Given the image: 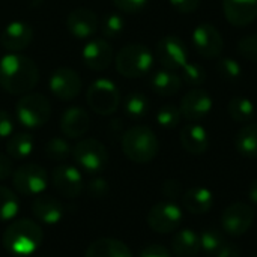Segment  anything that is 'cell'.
I'll return each mask as SVG.
<instances>
[{"label": "cell", "instance_id": "ee69618b", "mask_svg": "<svg viewBox=\"0 0 257 257\" xmlns=\"http://www.w3.org/2000/svg\"><path fill=\"white\" fill-rule=\"evenodd\" d=\"M140 257H173L172 253L163 247V245H149L146 247L142 253H140Z\"/></svg>", "mask_w": 257, "mask_h": 257}, {"label": "cell", "instance_id": "d590c367", "mask_svg": "<svg viewBox=\"0 0 257 257\" xmlns=\"http://www.w3.org/2000/svg\"><path fill=\"white\" fill-rule=\"evenodd\" d=\"M199 238H200V248L203 251L212 254V256L227 242L224 235L218 230H214V229L202 232V235Z\"/></svg>", "mask_w": 257, "mask_h": 257}, {"label": "cell", "instance_id": "83f0119b", "mask_svg": "<svg viewBox=\"0 0 257 257\" xmlns=\"http://www.w3.org/2000/svg\"><path fill=\"white\" fill-rule=\"evenodd\" d=\"M33 137L29 133H17L8 137L6 154L12 160H23L33 152Z\"/></svg>", "mask_w": 257, "mask_h": 257}, {"label": "cell", "instance_id": "836d02e7", "mask_svg": "<svg viewBox=\"0 0 257 257\" xmlns=\"http://www.w3.org/2000/svg\"><path fill=\"white\" fill-rule=\"evenodd\" d=\"M182 119L181 110L176 105H163L158 111H157V123L164 128V130H173L175 126L179 125Z\"/></svg>", "mask_w": 257, "mask_h": 257}, {"label": "cell", "instance_id": "bcb514c9", "mask_svg": "<svg viewBox=\"0 0 257 257\" xmlns=\"http://www.w3.org/2000/svg\"><path fill=\"white\" fill-rule=\"evenodd\" d=\"M214 257H241V250L236 244H232V242H226L215 254Z\"/></svg>", "mask_w": 257, "mask_h": 257}, {"label": "cell", "instance_id": "d6a6232c", "mask_svg": "<svg viewBox=\"0 0 257 257\" xmlns=\"http://www.w3.org/2000/svg\"><path fill=\"white\" fill-rule=\"evenodd\" d=\"M72 154L68 140L60 137H53L45 143V155L53 161H65Z\"/></svg>", "mask_w": 257, "mask_h": 257}, {"label": "cell", "instance_id": "8992f818", "mask_svg": "<svg viewBox=\"0 0 257 257\" xmlns=\"http://www.w3.org/2000/svg\"><path fill=\"white\" fill-rule=\"evenodd\" d=\"M72 157L77 166L89 175L104 172L108 164L107 148L96 139L80 140L72 149Z\"/></svg>", "mask_w": 257, "mask_h": 257}, {"label": "cell", "instance_id": "ba28073f", "mask_svg": "<svg viewBox=\"0 0 257 257\" xmlns=\"http://www.w3.org/2000/svg\"><path fill=\"white\" fill-rule=\"evenodd\" d=\"M12 185L17 193L24 196L41 194L48 185V175L39 164L27 163L20 166L12 173Z\"/></svg>", "mask_w": 257, "mask_h": 257}, {"label": "cell", "instance_id": "60d3db41", "mask_svg": "<svg viewBox=\"0 0 257 257\" xmlns=\"http://www.w3.org/2000/svg\"><path fill=\"white\" fill-rule=\"evenodd\" d=\"M12 133H14V119H12V116L8 111L0 110V139L11 137Z\"/></svg>", "mask_w": 257, "mask_h": 257}, {"label": "cell", "instance_id": "9a60e30c", "mask_svg": "<svg viewBox=\"0 0 257 257\" xmlns=\"http://www.w3.org/2000/svg\"><path fill=\"white\" fill-rule=\"evenodd\" d=\"M51 182L56 191L66 199H74L80 196L84 190V182L80 170L68 164H60L53 170Z\"/></svg>", "mask_w": 257, "mask_h": 257}, {"label": "cell", "instance_id": "cb8c5ba5", "mask_svg": "<svg viewBox=\"0 0 257 257\" xmlns=\"http://www.w3.org/2000/svg\"><path fill=\"white\" fill-rule=\"evenodd\" d=\"M151 89L154 93L160 96H173L176 95L182 87L181 75H178L175 71L169 69H158L151 77Z\"/></svg>", "mask_w": 257, "mask_h": 257}, {"label": "cell", "instance_id": "4316f807", "mask_svg": "<svg viewBox=\"0 0 257 257\" xmlns=\"http://www.w3.org/2000/svg\"><path fill=\"white\" fill-rule=\"evenodd\" d=\"M235 148L245 158H257V122H248L238 131Z\"/></svg>", "mask_w": 257, "mask_h": 257}, {"label": "cell", "instance_id": "6da1fadb", "mask_svg": "<svg viewBox=\"0 0 257 257\" xmlns=\"http://www.w3.org/2000/svg\"><path fill=\"white\" fill-rule=\"evenodd\" d=\"M39 80L38 65L27 56L11 53L0 60V86L11 95L29 93Z\"/></svg>", "mask_w": 257, "mask_h": 257}, {"label": "cell", "instance_id": "4dcf8cb0", "mask_svg": "<svg viewBox=\"0 0 257 257\" xmlns=\"http://www.w3.org/2000/svg\"><path fill=\"white\" fill-rule=\"evenodd\" d=\"M20 209V202L15 193L0 185V221L12 220Z\"/></svg>", "mask_w": 257, "mask_h": 257}, {"label": "cell", "instance_id": "7c38bea8", "mask_svg": "<svg viewBox=\"0 0 257 257\" xmlns=\"http://www.w3.org/2000/svg\"><path fill=\"white\" fill-rule=\"evenodd\" d=\"M194 50L206 59H217L223 53L224 39L220 30L211 23H200L191 35Z\"/></svg>", "mask_w": 257, "mask_h": 257}, {"label": "cell", "instance_id": "5b68a950", "mask_svg": "<svg viewBox=\"0 0 257 257\" xmlns=\"http://www.w3.org/2000/svg\"><path fill=\"white\" fill-rule=\"evenodd\" d=\"M15 116L23 126L35 130L48 122L51 116V107L44 95L29 92L18 99L15 105Z\"/></svg>", "mask_w": 257, "mask_h": 257}, {"label": "cell", "instance_id": "7a4b0ae2", "mask_svg": "<svg viewBox=\"0 0 257 257\" xmlns=\"http://www.w3.org/2000/svg\"><path fill=\"white\" fill-rule=\"evenodd\" d=\"M42 238L44 233L38 223L32 220H18L6 227L2 244L5 250L14 256H29L39 248Z\"/></svg>", "mask_w": 257, "mask_h": 257}, {"label": "cell", "instance_id": "7dc6e473", "mask_svg": "<svg viewBox=\"0 0 257 257\" xmlns=\"http://www.w3.org/2000/svg\"><path fill=\"white\" fill-rule=\"evenodd\" d=\"M248 199H250V202H251L253 205H256L257 206V179H254V181L251 182V185H250V188H248Z\"/></svg>", "mask_w": 257, "mask_h": 257}, {"label": "cell", "instance_id": "44dd1931", "mask_svg": "<svg viewBox=\"0 0 257 257\" xmlns=\"http://www.w3.org/2000/svg\"><path fill=\"white\" fill-rule=\"evenodd\" d=\"M179 139H181L182 148L188 154H193V155H200L206 152L209 148L208 131L196 122H191L187 126H184L179 134Z\"/></svg>", "mask_w": 257, "mask_h": 257}, {"label": "cell", "instance_id": "ffe728a7", "mask_svg": "<svg viewBox=\"0 0 257 257\" xmlns=\"http://www.w3.org/2000/svg\"><path fill=\"white\" fill-rule=\"evenodd\" d=\"M59 125H60V131L63 133L65 137L80 139L89 131L90 117L84 108L75 105V107H69L63 111Z\"/></svg>", "mask_w": 257, "mask_h": 257}, {"label": "cell", "instance_id": "3957f363", "mask_svg": "<svg viewBox=\"0 0 257 257\" xmlns=\"http://www.w3.org/2000/svg\"><path fill=\"white\" fill-rule=\"evenodd\" d=\"M122 151L130 161L146 164L157 157L160 151V142L149 126L137 125L123 133Z\"/></svg>", "mask_w": 257, "mask_h": 257}, {"label": "cell", "instance_id": "1f68e13d", "mask_svg": "<svg viewBox=\"0 0 257 257\" xmlns=\"http://www.w3.org/2000/svg\"><path fill=\"white\" fill-rule=\"evenodd\" d=\"M181 80L190 87H200L206 81V71L202 65L194 62H187L181 69Z\"/></svg>", "mask_w": 257, "mask_h": 257}, {"label": "cell", "instance_id": "d6986e66", "mask_svg": "<svg viewBox=\"0 0 257 257\" xmlns=\"http://www.w3.org/2000/svg\"><path fill=\"white\" fill-rule=\"evenodd\" d=\"M226 20L235 27H245L257 18V0H223Z\"/></svg>", "mask_w": 257, "mask_h": 257}, {"label": "cell", "instance_id": "f35d334b", "mask_svg": "<svg viewBox=\"0 0 257 257\" xmlns=\"http://www.w3.org/2000/svg\"><path fill=\"white\" fill-rule=\"evenodd\" d=\"M149 0H113L114 6L126 14H139L142 12Z\"/></svg>", "mask_w": 257, "mask_h": 257}, {"label": "cell", "instance_id": "9c48e42d", "mask_svg": "<svg viewBox=\"0 0 257 257\" xmlns=\"http://www.w3.org/2000/svg\"><path fill=\"white\" fill-rule=\"evenodd\" d=\"M182 218L184 215L181 208L175 202L166 200L154 205L148 212L146 220H148V226L154 232L167 235V233H173L181 226Z\"/></svg>", "mask_w": 257, "mask_h": 257}, {"label": "cell", "instance_id": "f546056e", "mask_svg": "<svg viewBox=\"0 0 257 257\" xmlns=\"http://www.w3.org/2000/svg\"><path fill=\"white\" fill-rule=\"evenodd\" d=\"M149 107H151L149 99H148L143 93H139V92L130 93V95L126 96L125 102H123L125 114H126L130 119H134V120L143 119V117L148 114Z\"/></svg>", "mask_w": 257, "mask_h": 257}, {"label": "cell", "instance_id": "30bf717a", "mask_svg": "<svg viewBox=\"0 0 257 257\" xmlns=\"http://www.w3.org/2000/svg\"><path fill=\"white\" fill-rule=\"evenodd\" d=\"M254 218H256V212L250 205L242 202L232 203L224 209L221 215L223 230L229 236L239 238L251 229Z\"/></svg>", "mask_w": 257, "mask_h": 257}, {"label": "cell", "instance_id": "d4e9b609", "mask_svg": "<svg viewBox=\"0 0 257 257\" xmlns=\"http://www.w3.org/2000/svg\"><path fill=\"white\" fill-rule=\"evenodd\" d=\"M84 257H133V253L119 239L101 238L87 247Z\"/></svg>", "mask_w": 257, "mask_h": 257}, {"label": "cell", "instance_id": "8d00e7d4", "mask_svg": "<svg viewBox=\"0 0 257 257\" xmlns=\"http://www.w3.org/2000/svg\"><path fill=\"white\" fill-rule=\"evenodd\" d=\"M101 29H102V35L108 39H114V38H119L125 29V21H123V17L120 14H116V12H111L108 15L104 17L102 20V24H101Z\"/></svg>", "mask_w": 257, "mask_h": 257}, {"label": "cell", "instance_id": "ac0fdd59", "mask_svg": "<svg viewBox=\"0 0 257 257\" xmlns=\"http://www.w3.org/2000/svg\"><path fill=\"white\" fill-rule=\"evenodd\" d=\"M33 39V29L27 21H11L0 35V44L11 53H18L30 45Z\"/></svg>", "mask_w": 257, "mask_h": 257}, {"label": "cell", "instance_id": "7bdbcfd3", "mask_svg": "<svg viewBox=\"0 0 257 257\" xmlns=\"http://www.w3.org/2000/svg\"><path fill=\"white\" fill-rule=\"evenodd\" d=\"M181 190H182V187H181L179 181H176V179H169L163 184V193L170 200L178 199L181 196Z\"/></svg>", "mask_w": 257, "mask_h": 257}, {"label": "cell", "instance_id": "52a82bcc", "mask_svg": "<svg viewBox=\"0 0 257 257\" xmlns=\"http://www.w3.org/2000/svg\"><path fill=\"white\" fill-rule=\"evenodd\" d=\"M87 105L101 116L113 114L120 104V92L111 80L98 78L92 81L86 93Z\"/></svg>", "mask_w": 257, "mask_h": 257}, {"label": "cell", "instance_id": "e0dca14e", "mask_svg": "<svg viewBox=\"0 0 257 257\" xmlns=\"http://www.w3.org/2000/svg\"><path fill=\"white\" fill-rule=\"evenodd\" d=\"M66 27L74 38L90 39L99 27V18L89 8H77L68 14Z\"/></svg>", "mask_w": 257, "mask_h": 257}, {"label": "cell", "instance_id": "4fadbf2b", "mask_svg": "<svg viewBox=\"0 0 257 257\" xmlns=\"http://www.w3.org/2000/svg\"><path fill=\"white\" fill-rule=\"evenodd\" d=\"M50 92L60 101H72L81 92V78L77 71L71 68H57L51 72L48 81Z\"/></svg>", "mask_w": 257, "mask_h": 257}, {"label": "cell", "instance_id": "c3c4849f", "mask_svg": "<svg viewBox=\"0 0 257 257\" xmlns=\"http://www.w3.org/2000/svg\"><path fill=\"white\" fill-rule=\"evenodd\" d=\"M42 2L44 0H26V3H27L29 8H38Z\"/></svg>", "mask_w": 257, "mask_h": 257}, {"label": "cell", "instance_id": "8fae6325", "mask_svg": "<svg viewBox=\"0 0 257 257\" xmlns=\"http://www.w3.org/2000/svg\"><path fill=\"white\" fill-rule=\"evenodd\" d=\"M155 56L160 65L169 71H179L188 62L187 45L175 35H167L158 41Z\"/></svg>", "mask_w": 257, "mask_h": 257}, {"label": "cell", "instance_id": "2e32d148", "mask_svg": "<svg viewBox=\"0 0 257 257\" xmlns=\"http://www.w3.org/2000/svg\"><path fill=\"white\" fill-rule=\"evenodd\" d=\"M83 63L96 72L105 71L114 60V53L111 44L104 38L90 39L81 51Z\"/></svg>", "mask_w": 257, "mask_h": 257}, {"label": "cell", "instance_id": "74e56055", "mask_svg": "<svg viewBox=\"0 0 257 257\" xmlns=\"http://www.w3.org/2000/svg\"><path fill=\"white\" fill-rule=\"evenodd\" d=\"M238 51L244 59L257 63V33L244 36L238 42Z\"/></svg>", "mask_w": 257, "mask_h": 257}, {"label": "cell", "instance_id": "5bb4252c", "mask_svg": "<svg viewBox=\"0 0 257 257\" xmlns=\"http://www.w3.org/2000/svg\"><path fill=\"white\" fill-rule=\"evenodd\" d=\"M212 98L211 95L202 87H193L187 92L179 104V110L182 117L190 122H199L206 117L212 110Z\"/></svg>", "mask_w": 257, "mask_h": 257}, {"label": "cell", "instance_id": "603a6c76", "mask_svg": "<svg viewBox=\"0 0 257 257\" xmlns=\"http://www.w3.org/2000/svg\"><path fill=\"white\" fill-rule=\"evenodd\" d=\"M182 206L193 215L206 214L214 206V194L205 187H191L182 194Z\"/></svg>", "mask_w": 257, "mask_h": 257}, {"label": "cell", "instance_id": "f1b7e54d", "mask_svg": "<svg viewBox=\"0 0 257 257\" xmlns=\"http://www.w3.org/2000/svg\"><path fill=\"white\" fill-rule=\"evenodd\" d=\"M227 111H229V116L235 122L248 123L254 119L256 107L251 102V99H248L245 96H235L230 99V102L227 105Z\"/></svg>", "mask_w": 257, "mask_h": 257}, {"label": "cell", "instance_id": "484cf974", "mask_svg": "<svg viewBox=\"0 0 257 257\" xmlns=\"http://www.w3.org/2000/svg\"><path fill=\"white\" fill-rule=\"evenodd\" d=\"M200 250V238L191 229L179 230L172 239V251L175 257H197Z\"/></svg>", "mask_w": 257, "mask_h": 257}, {"label": "cell", "instance_id": "f6af8a7d", "mask_svg": "<svg viewBox=\"0 0 257 257\" xmlns=\"http://www.w3.org/2000/svg\"><path fill=\"white\" fill-rule=\"evenodd\" d=\"M12 160L8 154L0 152V181L8 179L12 175Z\"/></svg>", "mask_w": 257, "mask_h": 257}, {"label": "cell", "instance_id": "b9f144b4", "mask_svg": "<svg viewBox=\"0 0 257 257\" xmlns=\"http://www.w3.org/2000/svg\"><path fill=\"white\" fill-rule=\"evenodd\" d=\"M170 5L181 14H191L194 12L199 6L202 0H169Z\"/></svg>", "mask_w": 257, "mask_h": 257}, {"label": "cell", "instance_id": "7402d4cb", "mask_svg": "<svg viewBox=\"0 0 257 257\" xmlns=\"http://www.w3.org/2000/svg\"><path fill=\"white\" fill-rule=\"evenodd\" d=\"M32 214L44 224H57L63 217V205L53 196H38L32 203Z\"/></svg>", "mask_w": 257, "mask_h": 257}, {"label": "cell", "instance_id": "e575fe53", "mask_svg": "<svg viewBox=\"0 0 257 257\" xmlns=\"http://www.w3.org/2000/svg\"><path fill=\"white\" fill-rule=\"evenodd\" d=\"M217 72L226 81H236L242 75V66L232 57H220L217 62Z\"/></svg>", "mask_w": 257, "mask_h": 257}, {"label": "cell", "instance_id": "277c9868", "mask_svg": "<svg viewBox=\"0 0 257 257\" xmlns=\"http://www.w3.org/2000/svg\"><path fill=\"white\" fill-rule=\"evenodd\" d=\"M116 71L126 78H140L151 72L154 54L143 44H128L120 48L114 59Z\"/></svg>", "mask_w": 257, "mask_h": 257}, {"label": "cell", "instance_id": "ab89813d", "mask_svg": "<svg viewBox=\"0 0 257 257\" xmlns=\"http://www.w3.org/2000/svg\"><path fill=\"white\" fill-rule=\"evenodd\" d=\"M87 191L90 193L92 197L101 199L108 193V184L105 182V179L102 178H96L93 179L89 185H87Z\"/></svg>", "mask_w": 257, "mask_h": 257}]
</instances>
